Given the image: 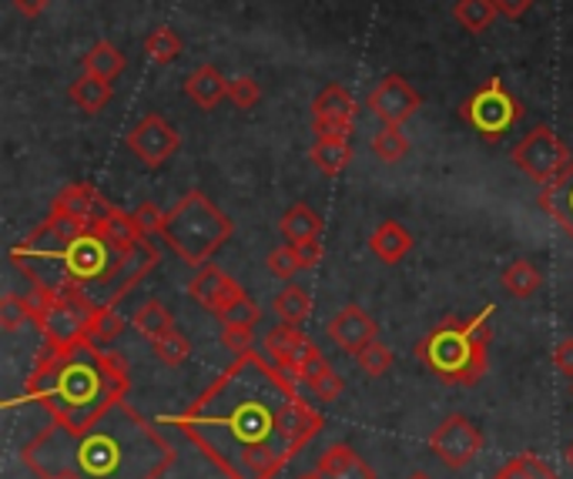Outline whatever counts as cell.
I'll return each instance as SVG.
<instances>
[{
	"mask_svg": "<svg viewBox=\"0 0 573 479\" xmlns=\"http://www.w3.org/2000/svg\"><path fill=\"white\" fill-rule=\"evenodd\" d=\"M225 479H279L319 436L322 416L302 399L295 379L262 352L236 355L185 413L165 416Z\"/></svg>",
	"mask_w": 573,
	"mask_h": 479,
	"instance_id": "obj_1",
	"label": "cell"
},
{
	"mask_svg": "<svg viewBox=\"0 0 573 479\" xmlns=\"http://www.w3.org/2000/svg\"><path fill=\"white\" fill-rule=\"evenodd\" d=\"M11 262L31 279L34 299L74 289L104 309H118V302L158 265V252L152 242L138 252H118L94 225L51 211L44 225L11 249Z\"/></svg>",
	"mask_w": 573,
	"mask_h": 479,
	"instance_id": "obj_2",
	"label": "cell"
},
{
	"mask_svg": "<svg viewBox=\"0 0 573 479\" xmlns=\"http://www.w3.org/2000/svg\"><path fill=\"white\" fill-rule=\"evenodd\" d=\"M38 476L71 472L77 479H162L175 466V446L132 403H118L87 426L44 423L21 449Z\"/></svg>",
	"mask_w": 573,
	"mask_h": 479,
	"instance_id": "obj_3",
	"label": "cell"
},
{
	"mask_svg": "<svg viewBox=\"0 0 573 479\" xmlns=\"http://www.w3.org/2000/svg\"><path fill=\"white\" fill-rule=\"evenodd\" d=\"M132 389L128 363L87 339L71 348H44L24 383V403L38 406L48 423L87 426L125 403Z\"/></svg>",
	"mask_w": 573,
	"mask_h": 479,
	"instance_id": "obj_4",
	"label": "cell"
},
{
	"mask_svg": "<svg viewBox=\"0 0 573 479\" xmlns=\"http://www.w3.org/2000/svg\"><path fill=\"white\" fill-rule=\"evenodd\" d=\"M497 305H487L473 319H442L419 345L416 358L446 386H477L490 369V319Z\"/></svg>",
	"mask_w": 573,
	"mask_h": 479,
	"instance_id": "obj_5",
	"label": "cell"
},
{
	"mask_svg": "<svg viewBox=\"0 0 573 479\" xmlns=\"http://www.w3.org/2000/svg\"><path fill=\"white\" fill-rule=\"evenodd\" d=\"M236 225L201 188H188L165 215V246L191 269L208 265L218 249L232 238Z\"/></svg>",
	"mask_w": 573,
	"mask_h": 479,
	"instance_id": "obj_6",
	"label": "cell"
},
{
	"mask_svg": "<svg viewBox=\"0 0 573 479\" xmlns=\"http://www.w3.org/2000/svg\"><path fill=\"white\" fill-rule=\"evenodd\" d=\"M28 299L34 305V322L44 335V348H71L77 342L97 339V329L111 312L74 289L54 292L48 299H34V295Z\"/></svg>",
	"mask_w": 573,
	"mask_h": 479,
	"instance_id": "obj_7",
	"label": "cell"
},
{
	"mask_svg": "<svg viewBox=\"0 0 573 479\" xmlns=\"http://www.w3.org/2000/svg\"><path fill=\"white\" fill-rule=\"evenodd\" d=\"M523 114H527V107L503 87L500 77H490L480 91H473L460 104V117L490 145H497L513 125H520Z\"/></svg>",
	"mask_w": 573,
	"mask_h": 479,
	"instance_id": "obj_8",
	"label": "cell"
},
{
	"mask_svg": "<svg viewBox=\"0 0 573 479\" xmlns=\"http://www.w3.org/2000/svg\"><path fill=\"white\" fill-rule=\"evenodd\" d=\"M426 446L446 469H467L483 452V429L470 416L452 413L429 433Z\"/></svg>",
	"mask_w": 573,
	"mask_h": 479,
	"instance_id": "obj_9",
	"label": "cell"
},
{
	"mask_svg": "<svg viewBox=\"0 0 573 479\" xmlns=\"http://www.w3.org/2000/svg\"><path fill=\"white\" fill-rule=\"evenodd\" d=\"M570 162H573V158H570L566 145L553 135L550 125H536V128L513 148V165H517L530 181H536L540 188L550 185Z\"/></svg>",
	"mask_w": 573,
	"mask_h": 479,
	"instance_id": "obj_10",
	"label": "cell"
},
{
	"mask_svg": "<svg viewBox=\"0 0 573 479\" xmlns=\"http://www.w3.org/2000/svg\"><path fill=\"white\" fill-rule=\"evenodd\" d=\"M356 114H360L356 97H353L346 87L329 84V87L319 91L315 101H312V132H315V138L350 142L353 132H356Z\"/></svg>",
	"mask_w": 573,
	"mask_h": 479,
	"instance_id": "obj_11",
	"label": "cell"
},
{
	"mask_svg": "<svg viewBox=\"0 0 573 479\" xmlns=\"http://www.w3.org/2000/svg\"><path fill=\"white\" fill-rule=\"evenodd\" d=\"M128 148L132 155L145 165V168H158L165 165L178 148H181V135L175 132V125L162 114H145L142 122L128 132Z\"/></svg>",
	"mask_w": 573,
	"mask_h": 479,
	"instance_id": "obj_12",
	"label": "cell"
},
{
	"mask_svg": "<svg viewBox=\"0 0 573 479\" xmlns=\"http://www.w3.org/2000/svg\"><path fill=\"white\" fill-rule=\"evenodd\" d=\"M369 111L379 117L383 125H389V128H403L409 117H416V111L423 107V97H419V91L403 77V74H386L376 87H373V94H369Z\"/></svg>",
	"mask_w": 573,
	"mask_h": 479,
	"instance_id": "obj_13",
	"label": "cell"
},
{
	"mask_svg": "<svg viewBox=\"0 0 573 479\" xmlns=\"http://www.w3.org/2000/svg\"><path fill=\"white\" fill-rule=\"evenodd\" d=\"M325 332H329V339H332L342 352L360 355L369 342L379 339V322H376L363 305L350 302V305H342V309L329 319Z\"/></svg>",
	"mask_w": 573,
	"mask_h": 479,
	"instance_id": "obj_14",
	"label": "cell"
},
{
	"mask_svg": "<svg viewBox=\"0 0 573 479\" xmlns=\"http://www.w3.org/2000/svg\"><path fill=\"white\" fill-rule=\"evenodd\" d=\"M239 292H246L232 275L228 272H221L218 265H201L198 269V275L188 282V295L205 309V312H211V315H218L228 302H232Z\"/></svg>",
	"mask_w": 573,
	"mask_h": 479,
	"instance_id": "obj_15",
	"label": "cell"
},
{
	"mask_svg": "<svg viewBox=\"0 0 573 479\" xmlns=\"http://www.w3.org/2000/svg\"><path fill=\"white\" fill-rule=\"evenodd\" d=\"M319 479H376V469L350 446V442H332L322 449L312 469Z\"/></svg>",
	"mask_w": 573,
	"mask_h": 479,
	"instance_id": "obj_16",
	"label": "cell"
},
{
	"mask_svg": "<svg viewBox=\"0 0 573 479\" xmlns=\"http://www.w3.org/2000/svg\"><path fill=\"white\" fill-rule=\"evenodd\" d=\"M292 379L305 383L319 403H335V399L342 396V376L329 366V358H325L315 345L305 352V358L295 366Z\"/></svg>",
	"mask_w": 573,
	"mask_h": 479,
	"instance_id": "obj_17",
	"label": "cell"
},
{
	"mask_svg": "<svg viewBox=\"0 0 573 479\" xmlns=\"http://www.w3.org/2000/svg\"><path fill=\"white\" fill-rule=\"evenodd\" d=\"M94 228L107 238V246L118 249V252H138L148 242L138 228V221H135V211H125L118 205H107L104 215L94 221Z\"/></svg>",
	"mask_w": 573,
	"mask_h": 479,
	"instance_id": "obj_18",
	"label": "cell"
},
{
	"mask_svg": "<svg viewBox=\"0 0 573 479\" xmlns=\"http://www.w3.org/2000/svg\"><path fill=\"white\" fill-rule=\"evenodd\" d=\"M540 208L553 218L556 228H563V235L573 242V162L550 185L540 188Z\"/></svg>",
	"mask_w": 573,
	"mask_h": 479,
	"instance_id": "obj_19",
	"label": "cell"
},
{
	"mask_svg": "<svg viewBox=\"0 0 573 479\" xmlns=\"http://www.w3.org/2000/svg\"><path fill=\"white\" fill-rule=\"evenodd\" d=\"M312 345H315V342L302 332V325H289V322L275 325V329L265 335L269 358H272V363H279L289 376L295 373V366L302 363L305 352H309Z\"/></svg>",
	"mask_w": 573,
	"mask_h": 479,
	"instance_id": "obj_20",
	"label": "cell"
},
{
	"mask_svg": "<svg viewBox=\"0 0 573 479\" xmlns=\"http://www.w3.org/2000/svg\"><path fill=\"white\" fill-rule=\"evenodd\" d=\"M413 235H409V228H403L396 218H386V221H379L376 225V231L369 235V249H373V256L383 262V265H399L409 252H413Z\"/></svg>",
	"mask_w": 573,
	"mask_h": 479,
	"instance_id": "obj_21",
	"label": "cell"
},
{
	"mask_svg": "<svg viewBox=\"0 0 573 479\" xmlns=\"http://www.w3.org/2000/svg\"><path fill=\"white\" fill-rule=\"evenodd\" d=\"M185 94L195 107L201 111H215L225 97H228V81L221 77V71L215 64H198L188 77H185Z\"/></svg>",
	"mask_w": 573,
	"mask_h": 479,
	"instance_id": "obj_22",
	"label": "cell"
},
{
	"mask_svg": "<svg viewBox=\"0 0 573 479\" xmlns=\"http://www.w3.org/2000/svg\"><path fill=\"white\" fill-rule=\"evenodd\" d=\"M104 208H107V201L97 195V188H94L91 181L67 185V188L54 198V205H51V211H61V215H71V218H81V221H87V225H94V221L104 215Z\"/></svg>",
	"mask_w": 573,
	"mask_h": 479,
	"instance_id": "obj_23",
	"label": "cell"
},
{
	"mask_svg": "<svg viewBox=\"0 0 573 479\" xmlns=\"http://www.w3.org/2000/svg\"><path fill=\"white\" fill-rule=\"evenodd\" d=\"M279 231L289 246H305V242H315L322 238V215L305 205V201H295L282 218H279Z\"/></svg>",
	"mask_w": 573,
	"mask_h": 479,
	"instance_id": "obj_24",
	"label": "cell"
},
{
	"mask_svg": "<svg viewBox=\"0 0 573 479\" xmlns=\"http://www.w3.org/2000/svg\"><path fill=\"white\" fill-rule=\"evenodd\" d=\"M67 97H71V104H74L81 114H101V111L111 104L114 91H111V81H104V77L84 71L77 81H71Z\"/></svg>",
	"mask_w": 573,
	"mask_h": 479,
	"instance_id": "obj_25",
	"label": "cell"
},
{
	"mask_svg": "<svg viewBox=\"0 0 573 479\" xmlns=\"http://www.w3.org/2000/svg\"><path fill=\"white\" fill-rule=\"evenodd\" d=\"M312 165L325 175V178H335L350 168L353 162V145L350 142H338V138H315L312 152H309Z\"/></svg>",
	"mask_w": 573,
	"mask_h": 479,
	"instance_id": "obj_26",
	"label": "cell"
},
{
	"mask_svg": "<svg viewBox=\"0 0 573 479\" xmlns=\"http://www.w3.org/2000/svg\"><path fill=\"white\" fill-rule=\"evenodd\" d=\"M500 282H503L507 295H513V299H533L540 292V285H543V275H540V269L533 262L517 259V262H510L503 269Z\"/></svg>",
	"mask_w": 573,
	"mask_h": 479,
	"instance_id": "obj_27",
	"label": "cell"
},
{
	"mask_svg": "<svg viewBox=\"0 0 573 479\" xmlns=\"http://www.w3.org/2000/svg\"><path fill=\"white\" fill-rule=\"evenodd\" d=\"M497 14L500 11H497L493 0H456V8H452L456 24L470 34H483L487 28H493Z\"/></svg>",
	"mask_w": 573,
	"mask_h": 479,
	"instance_id": "obj_28",
	"label": "cell"
},
{
	"mask_svg": "<svg viewBox=\"0 0 573 479\" xmlns=\"http://www.w3.org/2000/svg\"><path fill=\"white\" fill-rule=\"evenodd\" d=\"M84 71L87 74H97L104 81H114L122 71H125V54L114 48L111 41H97L87 54H84Z\"/></svg>",
	"mask_w": 573,
	"mask_h": 479,
	"instance_id": "obj_29",
	"label": "cell"
},
{
	"mask_svg": "<svg viewBox=\"0 0 573 479\" xmlns=\"http://www.w3.org/2000/svg\"><path fill=\"white\" fill-rule=\"evenodd\" d=\"M272 309H275V315H279L282 322L302 325V322H309V315H312V295H309L302 285H285V289L275 295Z\"/></svg>",
	"mask_w": 573,
	"mask_h": 479,
	"instance_id": "obj_30",
	"label": "cell"
},
{
	"mask_svg": "<svg viewBox=\"0 0 573 479\" xmlns=\"http://www.w3.org/2000/svg\"><path fill=\"white\" fill-rule=\"evenodd\" d=\"M135 329L148 339V342H155V339H162L165 332H171L175 329V315L168 312V305H162L158 299H148L138 312H135Z\"/></svg>",
	"mask_w": 573,
	"mask_h": 479,
	"instance_id": "obj_31",
	"label": "cell"
},
{
	"mask_svg": "<svg viewBox=\"0 0 573 479\" xmlns=\"http://www.w3.org/2000/svg\"><path fill=\"white\" fill-rule=\"evenodd\" d=\"M493 479H556V472L550 469L546 459L533 456V452H523V456H513L510 462H503Z\"/></svg>",
	"mask_w": 573,
	"mask_h": 479,
	"instance_id": "obj_32",
	"label": "cell"
},
{
	"mask_svg": "<svg viewBox=\"0 0 573 479\" xmlns=\"http://www.w3.org/2000/svg\"><path fill=\"white\" fill-rule=\"evenodd\" d=\"M152 352H155V358H158L162 366L178 369V366H185V363H188L191 342H188V335H181L178 329H171V332H165L162 339H155V342H152Z\"/></svg>",
	"mask_w": 573,
	"mask_h": 479,
	"instance_id": "obj_33",
	"label": "cell"
},
{
	"mask_svg": "<svg viewBox=\"0 0 573 479\" xmlns=\"http://www.w3.org/2000/svg\"><path fill=\"white\" fill-rule=\"evenodd\" d=\"M221 325H246V329H256L262 322V309L256 305V299L249 292H239L232 302H228L218 315H215Z\"/></svg>",
	"mask_w": 573,
	"mask_h": 479,
	"instance_id": "obj_34",
	"label": "cell"
},
{
	"mask_svg": "<svg viewBox=\"0 0 573 479\" xmlns=\"http://www.w3.org/2000/svg\"><path fill=\"white\" fill-rule=\"evenodd\" d=\"M181 38L171 31V28H155L148 38H145V54L155 61V64H171V61H178V54H181Z\"/></svg>",
	"mask_w": 573,
	"mask_h": 479,
	"instance_id": "obj_35",
	"label": "cell"
},
{
	"mask_svg": "<svg viewBox=\"0 0 573 479\" xmlns=\"http://www.w3.org/2000/svg\"><path fill=\"white\" fill-rule=\"evenodd\" d=\"M373 152H376V158H379V162L396 165V162H403V158L409 155V138L403 135V128H389V125H383V132H376V135H373Z\"/></svg>",
	"mask_w": 573,
	"mask_h": 479,
	"instance_id": "obj_36",
	"label": "cell"
},
{
	"mask_svg": "<svg viewBox=\"0 0 573 479\" xmlns=\"http://www.w3.org/2000/svg\"><path fill=\"white\" fill-rule=\"evenodd\" d=\"M356 363H360V369L369 376V379H383L389 369H393V348L386 345V342H369L360 355H356Z\"/></svg>",
	"mask_w": 573,
	"mask_h": 479,
	"instance_id": "obj_37",
	"label": "cell"
},
{
	"mask_svg": "<svg viewBox=\"0 0 573 479\" xmlns=\"http://www.w3.org/2000/svg\"><path fill=\"white\" fill-rule=\"evenodd\" d=\"M265 269H269L279 282H292V279H295V272H302V269H305V262H302V256H299V249H295V246H279V249H272V252H269Z\"/></svg>",
	"mask_w": 573,
	"mask_h": 479,
	"instance_id": "obj_38",
	"label": "cell"
},
{
	"mask_svg": "<svg viewBox=\"0 0 573 479\" xmlns=\"http://www.w3.org/2000/svg\"><path fill=\"white\" fill-rule=\"evenodd\" d=\"M24 322H34L31 299H21V295H4V299H0V329L18 332Z\"/></svg>",
	"mask_w": 573,
	"mask_h": 479,
	"instance_id": "obj_39",
	"label": "cell"
},
{
	"mask_svg": "<svg viewBox=\"0 0 573 479\" xmlns=\"http://www.w3.org/2000/svg\"><path fill=\"white\" fill-rule=\"evenodd\" d=\"M228 101H232L239 111H252L262 101V87L256 77H236L228 81Z\"/></svg>",
	"mask_w": 573,
	"mask_h": 479,
	"instance_id": "obj_40",
	"label": "cell"
},
{
	"mask_svg": "<svg viewBox=\"0 0 573 479\" xmlns=\"http://www.w3.org/2000/svg\"><path fill=\"white\" fill-rule=\"evenodd\" d=\"M221 345L236 355H246L256 348V329L246 325H221Z\"/></svg>",
	"mask_w": 573,
	"mask_h": 479,
	"instance_id": "obj_41",
	"label": "cell"
},
{
	"mask_svg": "<svg viewBox=\"0 0 573 479\" xmlns=\"http://www.w3.org/2000/svg\"><path fill=\"white\" fill-rule=\"evenodd\" d=\"M165 215H168V211H162L155 201H142V205L135 208V221H138V228H142V235H145V238L162 235V228H165Z\"/></svg>",
	"mask_w": 573,
	"mask_h": 479,
	"instance_id": "obj_42",
	"label": "cell"
},
{
	"mask_svg": "<svg viewBox=\"0 0 573 479\" xmlns=\"http://www.w3.org/2000/svg\"><path fill=\"white\" fill-rule=\"evenodd\" d=\"M553 369L560 376H570L573 379V339L556 342V348H553Z\"/></svg>",
	"mask_w": 573,
	"mask_h": 479,
	"instance_id": "obj_43",
	"label": "cell"
},
{
	"mask_svg": "<svg viewBox=\"0 0 573 479\" xmlns=\"http://www.w3.org/2000/svg\"><path fill=\"white\" fill-rule=\"evenodd\" d=\"M497 11L507 18V21H520L530 8H533V0H493Z\"/></svg>",
	"mask_w": 573,
	"mask_h": 479,
	"instance_id": "obj_44",
	"label": "cell"
},
{
	"mask_svg": "<svg viewBox=\"0 0 573 479\" xmlns=\"http://www.w3.org/2000/svg\"><path fill=\"white\" fill-rule=\"evenodd\" d=\"M299 249V256H302V262H305V269H312V265H319L322 262V256H325V249H322V242L315 238V242H305V246H295Z\"/></svg>",
	"mask_w": 573,
	"mask_h": 479,
	"instance_id": "obj_45",
	"label": "cell"
},
{
	"mask_svg": "<svg viewBox=\"0 0 573 479\" xmlns=\"http://www.w3.org/2000/svg\"><path fill=\"white\" fill-rule=\"evenodd\" d=\"M14 8H18L28 21H38V18L48 11V0H14Z\"/></svg>",
	"mask_w": 573,
	"mask_h": 479,
	"instance_id": "obj_46",
	"label": "cell"
},
{
	"mask_svg": "<svg viewBox=\"0 0 573 479\" xmlns=\"http://www.w3.org/2000/svg\"><path fill=\"white\" fill-rule=\"evenodd\" d=\"M406 479H433V476H429V472H423V469H416V472H409Z\"/></svg>",
	"mask_w": 573,
	"mask_h": 479,
	"instance_id": "obj_47",
	"label": "cell"
},
{
	"mask_svg": "<svg viewBox=\"0 0 573 479\" xmlns=\"http://www.w3.org/2000/svg\"><path fill=\"white\" fill-rule=\"evenodd\" d=\"M44 479H77V476H71V472H54V476H44Z\"/></svg>",
	"mask_w": 573,
	"mask_h": 479,
	"instance_id": "obj_48",
	"label": "cell"
},
{
	"mask_svg": "<svg viewBox=\"0 0 573 479\" xmlns=\"http://www.w3.org/2000/svg\"><path fill=\"white\" fill-rule=\"evenodd\" d=\"M566 462H570V469H573V442L566 446Z\"/></svg>",
	"mask_w": 573,
	"mask_h": 479,
	"instance_id": "obj_49",
	"label": "cell"
},
{
	"mask_svg": "<svg viewBox=\"0 0 573 479\" xmlns=\"http://www.w3.org/2000/svg\"><path fill=\"white\" fill-rule=\"evenodd\" d=\"M299 479H319L315 472H305V476H299Z\"/></svg>",
	"mask_w": 573,
	"mask_h": 479,
	"instance_id": "obj_50",
	"label": "cell"
},
{
	"mask_svg": "<svg viewBox=\"0 0 573 479\" xmlns=\"http://www.w3.org/2000/svg\"><path fill=\"white\" fill-rule=\"evenodd\" d=\"M570 396H573V386H570Z\"/></svg>",
	"mask_w": 573,
	"mask_h": 479,
	"instance_id": "obj_51",
	"label": "cell"
}]
</instances>
